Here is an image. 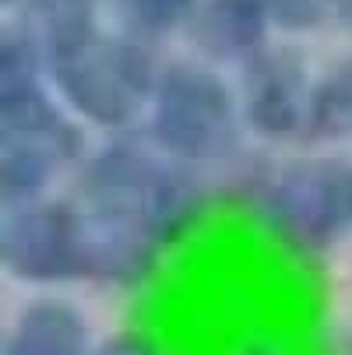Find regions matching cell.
<instances>
[{
  "label": "cell",
  "instance_id": "cell-6",
  "mask_svg": "<svg viewBox=\"0 0 352 355\" xmlns=\"http://www.w3.org/2000/svg\"><path fill=\"white\" fill-rule=\"evenodd\" d=\"M314 85L307 67L289 49H261L254 60L243 64L240 110L243 123L258 137L292 141L307 137Z\"/></svg>",
  "mask_w": 352,
  "mask_h": 355
},
{
  "label": "cell",
  "instance_id": "cell-1",
  "mask_svg": "<svg viewBox=\"0 0 352 355\" xmlns=\"http://www.w3.org/2000/svg\"><path fill=\"white\" fill-rule=\"evenodd\" d=\"M78 205L134 215L152 225L162 243H169L197 215L201 193L194 187V176L183 173L176 159L113 141L85 159L78 176Z\"/></svg>",
  "mask_w": 352,
  "mask_h": 355
},
{
  "label": "cell",
  "instance_id": "cell-5",
  "mask_svg": "<svg viewBox=\"0 0 352 355\" xmlns=\"http://www.w3.org/2000/svg\"><path fill=\"white\" fill-rule=\"evenodd\" d=\"M0 264L18 282L57 285L81 278V218L71 205L25 200L0 222Z\"/></svg>",
  "mask_w": 352,
  "mask_h": 355
},
{
  "label": "cell",
  "instance_id": "cell-11",
  "mask_svg": "<svg viewBox=\"0 0 352 355\" xmlns=\"http://www.w3.org/2000/svg\"><path fill=\"white\" fill-rule=\"evenodd\" d=\"M352 134V60L314 85L307 141H338Z\"/></svg>",
  "mask_w": 352,
  "mask_h": 355
},
{
  "label": "cell",
  "instance_id": "cell-13",
  "mask_svg": "<svg viewBox=\"0 0 352 355\" xmlns=\"http://www.w3.org/2000/svg\"><path fill=\"white\" fill-rule=\"evenodd\" d=\"M268 11L285 32H310L338 11V0H268Z\"/></svg>",
  "mask_w": 352,
  "mask_h": 355
},
{
  "label": "cell",
  "instance_id": "cell-14",
  "mask_svg": "<svg viewBox=\"0 0 352 355\" xmlns=\"http://www.w3.org/2000/svg\"><path fill=\"white\" fill-rule=\"evenodd\" d=\"M88 355H159V352L137 334H117V338L103 341L99 348H92Z\"/></svg>",
  "mask_w": 352,
  "mask_h": 355
},
{
  "label": "cell",
  "instance_id": "cell-8",
  "mask_svg": "<svg viewBox=\"0 0 352 355\" xmlns=\"http://www.w3.org/2000/svg\"><path fill=\"white\" fill-rule=\"evenodd\" d=\"M78 218H81V278L124 285L137 282L152 268L162 246L152 225L124 211L85 208V205H78Z\"/></svg>",
  "mask_w": 352,
  "mask_h": 355
},
{
  "label": "cell",
  "instance_id": "cell-10",
  "mask_svg": "<svg viewBox=\"0 0 352 355\" xmlns=\"http://www.w3.org/2000/svg\"><path fill=\"white\" fill-rule=\"evenodd\" d=\"M88 324L85 317L60 299H39L25 306L8 331L0 355H88Z\"/></svg>",
  "mask_w": 352,
  "mask_h": 355
},
{
  "label": "cell",
  "instance_id": "cell-7",
  "mask_svg": "<svg viewBox=\"0 0 352 355\" xmlns=\"http://www.w3.org/2000/svg\"><path fill=\"white\" fill-rule=\"evenodd\" d=\"M78 155L81 134L60 110L39 123L0 130V200L4 208L39 200L49 180Z\"/></svg>",
  "mask_w": 352,
  "mask_h": 355
},
{
  "label": "cell",
  "instance_id": "cell-3",
  "mask_svg": "<svg viewBox=\"0 0 352 355\" xmlns=\"http://www.w3.org/2000/svg\"><path fill=\"white\" fill-rule=\"evenodd\" d=\"M243 110L229 85L197 64H169L159 71L148 134L162 155L176 162H219L240 148Z\"/></svg>",
  "mask_w": 352,
  "mask_h": 355
},
{
  "label": "cell",
  "instance_id": "cell-2",
  "mask_svg": "<svg viewBox=\"0 0 352 355\" xmlns=\"http://www.w3.org/2000/svg\"><path fill=\"white\" fill-rule=\"evenodd\" d=\"M64 103L95 127H131L152 103L159 81L152 53L134 39L85 35L46 60Z\"/></svg>",
  "mask_w": 352,
  "mask_h": 355
},
{
  "label": "cell",
  "instance_id": "cell-9",
  "mask_svg": "<svg viewBox=\"0 0 352 355\" xmlns=\"http://www.w3.org/2000/svg\"><path fill=\"white\" fill-rule=\"evenodd\" d=\"M268 25V0H197L187 18V35L208 60L246 64L265 49Z\"/></svg>",
  "mask_w": 352,
  "mask_h": 355
},
{
  "label": "cell",
  "instance_id": "cell-12",
  "mask_svg": "<svg viewBox=\"0 0 352 355\" xmlns=\"http://www.w3.org/2000/svg\"><path fill=\"white\" fill-rule=\"evenodd\" d=\"M197 0H120V11L134 35H162L190 18Z\"/></svg>",
  "mask_w": 352,
  "mask_h": 355
},
{
  "label": "cell",
  "instance_id": "cell-4",
  "mask_svg": "<svg viewBox=\"0 0 352 355\" xmlns=\"http://www.w3.org/2000/svg\"><path fill=\"white\" fill-rule=\"evenodd\" d=\"M258 208L278 243L324 253L352 229V166L299 159L261 183Z\"/></svg>",
  "mask_w": 352,
  "mask_h": 355
},
{
  "label": "cell",
  "instance_id": "cell-16",
  "mask_svg": "<svg viewBox=\"0 0 352 355\" xmlns=\"http://www.w3.org/2000/svg\"><path fill=\"white\" fill-rule=\"evenodd\" d=\"M250 355H268V352H250Z\"/></svg>",
  "mask_w": 352,
  "mask_h": 355
},
{
  "label": "cell",
  "instance_id": "cell-15",
  "mask_svg": "<svg viewBox=\"0 0 352 355\" xmlns=\"http://www.w3.org/2000/svg\"><path fill=\"white\" fill-rule=\"evenodd\" d=\"M335 15H338V21L345 25V32L352 35V0H338V11H335Z\"/></svg>",
  "mask_w": 352,
  "mask_h": 355
}]
</instances>
